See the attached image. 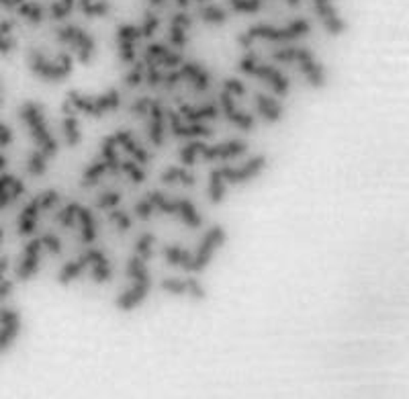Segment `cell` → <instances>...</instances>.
Masks as SVG:
<instances>
[{
	"label": "cell",
	"instance_id": "3957f363",
	"mask_svg": "<svg viewBox=\"0 0 409 399\" xmlns=\"http://www.w3.org/2000/svg\"><path fill=\"white\" fill-rule=\"evenodd\" d=\"M25 119L29 121V125H31L33 133H35V137H37V142L39 144H43L46 146V150L49 154H53L55 151V144H53V139L49 137V133L46 132V125H43V119L39 115V109L35 107V105H29L27 109H25Z\"/></svg>",
	"mask_w": 409,
	"mask_h": 399
},
{
	"label": "cell",
	"instance_id": "5b68a950",
	"mask_svg": "<svg viewBox=\"0 0 409 399\" xmlns=\"http://www.w3.org/2000/svg\"><path fill=\"white\" fill-rule=\"evenodd\" d=\"M260 107H262V111L266 113V117H270V119H277V117H280V109H278L272 100H268V99H264V97H262Z\"/></svg>",
	"mask_w": 409,
	"mask_h": 399
},
{
	"label": "cell",
	"instance_id": "8992f818",
	"mask_svg": "<svg viewBox=\"0 0 409 399\" xmlns=\"http://www.w3.org/2000/svg\"><path fill=\"white\" fill-rule=\"evenodd\" d=\"M9 289H11V287H9V284H4V287H0V297H2V293H6V291H9Z\"/></svg>",
	"mask_w": 409,
	"mask_h": 399
},
{
	"label": "cell",
	"instance_id": "6da1fadb",
	"mask_svg": "<svg viewBox=\"0 0 409 399\" xmlns=\"http://www.w3.org/2000/svg\"><path fill=\"white\" fill-rule=\"evenodd\" d=\"M129 272L135 277V281H137V284H135V289L133 291H129V293H125L121 299H119V305L121 307H125V309H131V307H135L139 301L144 299V295L147 293V287H149V279H147V272L144 270V266H142V262L139 260H131L129 265Z\"/></svg>",
	"mask_w": 409,
	"mask_h": 399
},
{
	"label": "cell",
	"instance_id": "7a4b0ae2",
	"mask_svg": "<svg viewBox=\"0 0 409 399\" xmlns=\"http://www.w3.org/2000/svg\"><path fill=\"white\" fill-rule=\"evenodd\" d=\"M221 242H223V232H221V228H215V230L205 238L203 246H201V250H198V254H196L195 258L191 260L193 265L188 266V268H191V270H201V268H205L207 262L211 260L215 248H217Z\"/></svg>",
	"mask_w": 409,
	"mask_h": 399
},
{
	"label": "cell",
	"instance_id": "277c9868",
	"mask_svg": "<svg viewBox=\"0 0 409 399\" xmlns=\"http://www.w3.org/2000/svg\"><path fill=\"white\" fill-rule=\"evenodd\" d=\"M37 252H39V244L35 242V244H31L29 246V250H27V256H25V262H23V266H21V277H29L33 270H35V266H37Z\"/></svg>",
	"mask_w": 409,
	"mask_h": 399
}]
</instances>
